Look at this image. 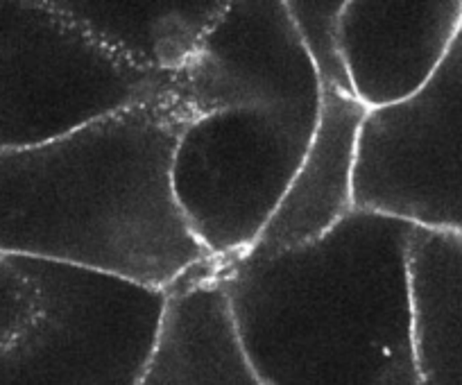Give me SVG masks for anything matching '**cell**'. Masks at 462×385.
Here are the masks:
<instances>
[{
	"mask_svg": "<svg viewBox=\"0 0 462 385\" xmlns=\"http://www.w3.org/2000/svg\"><path fill=\"white\" fill-rule=\"evenodd\" d=\"M190 114L171 91L61 139L0 152V256L171 293L211 256L172 193Z\"/></svg>",
	"mask_w": 462,
	"mask_h": 385,
	"instance_id": "obj_1",
	"label": "cell"
},
{
	"mask_svg": "<svg viewBox=\"0 0 462 385\" xmlns=\"http://www.w3.org/2000/svg\"><path fill=\"white\" fill-rule=\"evenodd\" d=\"M408 225L354 211L313 245L217 263L261 385H420Z\"/></svg>",
	"mask_w": 462,
	"mask_h": 385,
	"instance_id": "obj_2",
	"label": "cell"
},
{
	"mask_svg": "<svg viewBox=\"0 0 462 385\" xmlns=\"http://www.w3.org/2000/svg\"><path fill=\"white\" fill-rule=\"evenodd\" d=\"M171 87L100 46L55 0H0V152L73 134Z\"/></svg>",
	"mask_w": 462,
	"mask_h": 385,
	"instance_id": "obj_3",
	"label": "cell"
},
{
	"mask_svg": "<svg viewBox=\"0 0 462 385\" xmlns=\"http://www.w3.org/2000/svg\"><path fill=\"white\" fill-rule=\"evenodd\" d=\"M39 313L0 347V385H136L162 338L168 293L111 274L14 259Z\"/></svg>",
	"mask_w": 462,
	"mask_h": 385,
	"instance_id": "obj_4",
	"label": "cell"
},
{
	"mask_svg": "<svg viewBox=\"0 0 462 385\" xmlns=\"http://www.w3.org/2000/svg\"><path fill=\"white\" fill-rule=\"evenodd\" d=\"M313 130L254 109L195 116L172 154V193L217 263L245 256L286 196Z\"/></svg>",
	"mask_w": 462,
	"mask_h": 385,
	"instance_id": "obj_5",
	"label": "cell"
},
{
	"mask_svg": "<svg viewBox=\"0 0 462 385\" xmlns=\"http://www.w3.org/2000/svg\"><path fill=\"white\" fill-rule=\"evenodd\" d=\"M354 205L408 227L462 236V32L417 96L367 112Z\"/></svg>",
	"mask_w": 462,
	"mask_h": 385,
	"instance_id": "obj_6",
	"label": "cell"
},
{
	"mask_svg": "<svg viewBox=\"0 0 462 385\" xmlns=\"http://www.w3.org/2000/svg\"><path fill=\"white\" fill-rule=\"evenodd\" d=\"M190 118L254 109L315 130L318 73L283 0H229L198 55L172 78Z\"/></svg>",
	"mask_w": 462,
	"mask_h": 385,
	"instance_id": "obj_7",
	"label": "cell"
},
{
	"mask_svg": "<svg viewBox=\"0 0 462 385\" xmlns=\"http://www.w3.org/2000/svg\"><path fill=\"white\" fill-rule=\"evenodd\" d=\"M462 32V0H345L340 48L354 98L394 107L433 79Z\"/></svg>",
	"mask_w": 462,
	"mask_h": 385,
	"instance_id": "obj_8",
	"label": "cell"
},
{
	"mask_svg": "<svg viewBox=\"0 0 462 385\" xmlns=\"http://www.w3.org/2000/svg\"><path fill=\"white\" fill-rule=\"evenodd\" d=\"M367 109L354 96L322 93L318 123L286 196L247 254L274 256L313 245L356 211L358 141Z\"/></svg>",
	"mask_w": 462,
	"mask_h": 385,
	"instance_id": "obj_9",
	"label": "cell"
},
{
	"mask_svg": "<svg viewBox=\"0 0 462 385\" xmlns=\"http://www.w3.org/2000/svg\"><path fill=\"white\" fill-rule=\"evenodd\" d=\"M136 385H261L238 344L217 261L168 293L162 338Z\"/></svg>",
	"mask_w": 462,
	"mask_h": 385,
	"instance_id": "obj_10",
	"label": "cell"
},
{
	"mask_svg": "<svg viewBox=\"0 0 462 385\" xmlns=\"http://www.w3.org/2000/svg\"><path fill=\"white\" fill-rule=\"evenodd\" d=\"M118 60L172 79L198 55L229 0H55Z\"/></svg>",
	"mask_w": 462,
	"mask_h": 385,
	"instance_id": "obj_11",
	"label": "cell"
},
{
	"mask_svg": "<svg viewBox=\"0 0 462 385\" xmlns=\"http://www.w3.org/2000/svg\"><path fill=\"white\" fill-rule=\"evenodd\" d=\"M408 288L420 385H462V236L412 227Z\"/></svg>",
	"mask_w": 462,
	"mask_h": 385,
	"instance_id": "obj_12",
	"label": "cell"
},
{
	"mask_svg": "<svg viewBox=\"0 0 462 385\" xmlns=\"http://www.w3.org/2000/svg\"><path fill=\"white\" fill-rule=\"evenodd\" d=\"M345 0H286L288 14L309 52L322 93L354 96L340 48V12Z\"/></svg>",
	"mask_w": 462,
	"mask_h": 385,
	"instance_id": "obj_13",
	"label": "cell"
},
{
	"mask_svg": "<svg viewBox=\"0 0 462 385\" xmlns=\"http://www.w3.org/2000/svg\"><path fill=\"white\" fill-rule=\"evenodd\" d=\"M39 313V293L32 279L14 259L0 256V347L14 340Z\"/></svg>",
	"mask_w": 462,
	"mask_h": 385,
	"instance_id": "obj_14",
	"label": "cell"
}]
</instances>
